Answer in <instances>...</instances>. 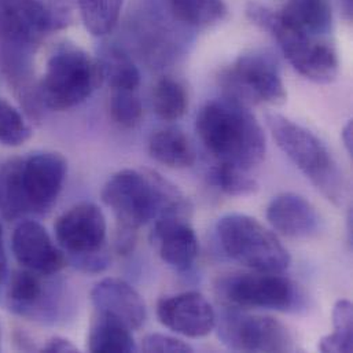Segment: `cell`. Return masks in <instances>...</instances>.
I'll return each mask as SVG.
<instances>
[{
	"label": "cell",
	"mask_w": 353,
	"mask_h": 353,
	"mask_svg": "<svg viewBox=\"0 0 353 353\" xmlns=\"http://www.w3.org/2000/svg\"><path fill=\"white\" fill-rule=\"evenodd\" d=\"M72 21V0H0L4 48L30 51L46 34L68 28Z\"/></svg>",
	"instance_id": "obj_7"
},
{
	"label": "cell",
	"mask_w": 353,
	"mask_h": 353,
	"mask_svg": "<svg viewBox=\"0 0 353 353\" xmlns=\"http://www.w3.org/2000/svg\"><path fill=\"white\" fill-rule=\"evenodd\" d=\"M58 245L70 257L102 252L106 242V217L92 202H81L61 214L54 224Z\"/></svg>",
	"instance_id": "obj_12"
},
{
	"label": "cell",
	"mask_w": 353,
	"mask_h": 353,
	"mask_svg": "<svg viewBox=\"0 0 353 353\" xmlns=\"http://www.w3.org/2000/svg\"><path fill=\"white\" fill-rule=\"evenodd\" d=\"M195 130L205 149L221 164L250 170L265 157L264 131L248 105L223 97L198 113Z\"/></svg>",
	"instance_id": "obj_1"
},
{
	"label": "cell",
	"mask_w": 353,
	"mask_h": 353,
	"mask_svg": "<svg viewBox=\"0 0 353 353\" xmlns=\"http://www.w3.org/2000/svg\"><path fill=\"white\" fill-rule=\"evenodd\" d=\"M149 153L152 159L170 168H190L195 163V152L188 138L175 127L156 131L149 141Z\"/></svg>",
	"instance_id": "obj_20"
},
{
	"label": "cell",
	"mask_w": 353,
	"mask_h": 353,
	"mask_svg": "<svg viewBox=\"0 0 353 353\" xmlns=\"http://www.w3.org/2000/svg\"><path fill=\"white\" fill-rule=\"evenodd\" d=\"M279 149L333 203L341 205L347 184L329 148L310 130L278 113L265 116Z\"/></svg>",
	"instance_id": "obj_3"
},
{
	"label": "cell",
	"mask_w": 353,
	"mask_h": 353,
	"mask_svg": "<svg viewBox=\"0 0 353 353\" xmlns=\"http://www.w3.org/2000/svg\"><path fill=\"white\" fill-rule=\"evenodd\" d=\"M216 234L223 252L246 268L281 274L290 265L286 248L250 216L239 213L223 216L217 221Z\"/></svg>",
	"instance_id": "obj_6"
},
{
	"label": "cell",
	"mask_w": 353,
	"mask_h": 353,
	"mask_svg": "<svg viewBox=\"0 0 353 353\" xmlns=\"http://www.w3.org/2000/svg\"><path fill=\"white\" fill-rule=\"evenodd\" d=\"M142 350L148 353H191L194 350L187 343L165 334H149L143 339Z\"/></svg>",
	"instance_id": "obj_30"
},
{
	"label": "cell",
	"mask_w": 353,
	"mask_h": 353,
	"mask_svg": "<svg viewBox=\"0 0 353 353\" xmlns=\"http://www.w3.org/2000/svg\"><path fill=\"white\" fill-rule=\"evenodd\" d=\"M334 332L353 337V307L350 300H339L333 310Z\"/></svg>",
	"instance_id": "obj_31"
},
{
	"label": "cell",
	"mask_w": 353,
	"mask_h": 353,
	"mask_svg": "<svg viewBox=\"0 0 353 353\" xmlns=\"http://www.w3.org/2000/svg\"><path fill=\"white\" fill-rule=\"evenodd\" d=\"M68 163L54 152H39L21 159L19 176L29 213L48 210L62 191Z\"/></svg>",
	"instance_id": "obj_11"
},
{
	"label": "cell",
	"mask_w": 353,
	"mask_h": 353,
	"mask_svg": "<svg viewBox=\"0 0 353 353\" xmlns=\"http://www.w3.org/2000/svg\"><path fill=\"white\" fill-rule=\"evenodd\" d=\"M124 0H77L85 29L97 37L109 34L117 25Z\"/></svg>",
	"instance_id": "obj_25"
},
{
	"label": "cell",
	"mask_w": 353,
	"mask_h": 353,
	"mask_svg": "<svg viewBox=\"0 0 353 353\" xmlns=\"http://www.w3.org/2000/svg\"><path fill=\"white\" fill-rule=\"evenodd\" d=\"M276 14L286 28L311 37L326 39L333 29L330 0H288Z\"/></svg>",
	"instance_id": "obj_18"
},
{
	"label": "cell",
	"mask_w": 353,
	"mask_h": 353,
	"mask_svg": "<svg viewBox=\"0 0 353 353\" xmlns=\"http://www.w3.org/2000/svg\"><path fill=\"white\" fill-rule=\"evenodd\" d=\"M220 83L227 97L245 105L281 106L288 92L275 58L264 51L238 57L223 73Z\"/></svg>",
	"instance_id": "obj_8"
},
{
	"label": "cell",
	"mask_w": 353,
	"mask_h": 353,
	"mask_svg": "<svg viewBox=\"0 0 353 353\" xmlns=\"http://www.w3.org/2000/svg\"><path fill=\"white\" fill-rule=\"evenodd\" d=\"M152 239L163 261L177 271L188 270L198 256V238L187 217L163 216L157 219Z\"/></svg>",
	"instance_id": "obj_16"
},
{
	"label": "cell",
	"mask_w": 353,
	"mask_h": 353,
	"mask_svg": "<svg viewBox=\"0 0 353 353\" xmlns=\"http://www.w3.org/2000/svg\"><path fill=\"white\" fill-rule=\"evenodd\" d=\"M343 1V7H344V12L351 17L352 15V0H341Z\"/></svg>",
	"instance_id": "obj_35"
},
{
	"label": "cell",
	"mask_w": 353,
	"mask_h": 353,
	"mask_svg": "<svg viewBox=\"0 0 353 353\" xmlns=\"http://www.w3.org/2000/svg\"><path fill=\"white\" fill-rule=\"evenodd\" d=\"M43 294L44 285L40 274L25 268L15 271L11 275L6 292V299L8 307L12 311L21 315H28L40 305Z\"/></svg>",
	"instance_id": "obj_23"
},
{
	"label": "cell",
	"mask_w": 353,
	"mask_h": 353,
	"mask_svg": "<svg viewBox=\"0 0 353 353\" xmlns=\"http://www.w3.org/2000/svg\"><path fill=\"white\" fill-rule=\"evenodd\" d=\"M102 83L97 59L79 47L62 46L50 57L37 90L46 108L63 112L87 101Z\"/></svg>",
	"instance_id": "obj_4"
},
{
	"label": "cell",
	"mask_w": 353,
	"mask_h": 353,
	"mask_svg": "<svg viewBox=\"0 0 353 353\" xmlns=\"http://www.w3.org/2000/svg\"><path fill=\"white\" fill-rule=\"evenodd\" d=\"M91 300L97 312L110 315L131 330H139L148 318V311L141 294L125 281L106 278L91 290Z\"/></svg>",
	"instance_id": "obj_15"
},
{
	"label": "cell",
	"mask_w": 353,
	"mask_h": 353,
	"mask_svg": "<svg viewBox=\"0 0 353 353\" xmlns=\"http://www.w3.org/2000/svg\"><path fill=\"white\" fill-rule=\"evenodd\" d=\"M131 332L121 321L97 312L88 333L87 348L95 353L137 352L138 348Z\"/></svg>",
	"instance_id": "obj_19"
},
{
	"label": "cell",
	"mask_w": 353,
	"mask_h": 353,
	"mask_svg": "<svg viewBox=\"0 0 353 353\" xmlns=\"http://www.w3.org/2000/svg\"><path fill=\"white\" fill-rule=\"evenodd\" d=\"M219 296L232 307L296 312L303 307L297 285L276 272L232 274L219 279Z\"/></svg>",
	"instance_id": "obj_9"
},
{
	"label": "cell",
	"mask_w": 353,
	"mask_h": 353,
	"mask_svg": "<svg viewBox=\"0 0 353 353\" xmlns=\"http://www.w3.org/2000/svg\"><path fill=\"white\" fill-rule=\"evenodd\" d=\"M248 17L278 41L289 63L305 79L329 84L339 76L340 61L334 46L327 39L311 37L286 28L278 14L261 4H250Z\"/></svg>",
	"instance_id": "obj_5"
},
{
	"label": "cell",
	"mask_w": 353,
	"mask_h": 353,
	"mask_svg": "<svg viewBox=\"0 0 353 353\" xmlns=\"http://www.w3.org/2000/svg\"><path fill=\"white\" fill-rule=\"evenodd\" d=\"M217 329L223 345L235 352L293 351L290 332L270 316L250 315L238 308H230L221 312Z\"/></svg>",
	"instance_id": "obj_10"
},
{
	"label": "cell",
	"mask_w": 353,
	"mask_h": 353,
	"mask_svg": "<svg viewBox=\"0 0 353 353\" xmlns=\"http://www.w3.org/2000/svg\"><path fill=\"white\" fill-rule=\"evenodd\" d=\"M6 275H7V256H6V248L3 241V230L0 225V286L6 281Z\"/></svg>",
	"instance_id": "obj_33"
},
{
	"label": "cell",
	"mask_w": 353,
	"mask_h": 353,
	"mask_svg": "<svg viewBox=\"0 0 353 353\" xmlns=\"http://www.w3.org/2000/svg\"><path fill=\"white\" fill-rule=\"evenodd\" d=\"M30 137L32 130L23 116L10 102L0 98V145L18 148Z\"/></svg>",
	"instance_id": "obj_29"
},
{
	"label": "cell",
	"mask_w": 353,
	"mask_h": 353,
	"mask_svg": "<svg viewBox=\"0 0 353 353\" xmlns=\"http://www.w3.org/2000/svg\"><path fill=\"white\" fill-rule=\"evenodd\" d=\"M12 253L17 261L26 270L40 275H52L66 267L68 259L47 230L34 220H26L17 225L12 234Z\"/></svg>",
	"instance_id": "obj_14"
},
{
	"label": "cell",
	"mask_w": 353,
	"mask_h": 353,
	"mask_svg": "<svg viewBox=\"0 0 353 353\" xmlns=\"http://www.w3.org/2000/svg\"><path fill=\"white\" fill-rule=\"evenodd\" d=\"M270 224L281 234L292 238H308L319 230V214L304 196L283 192L267 208Z\"/></svg>",
	"instance_id": "obj_17"
},
{
	"label": "cell",
	"mask_w": 353,
	"mask_h": 353,
	"mask_svg": "<svg viewBox=\"0 0 353 353\" xmlns=\"http://www.w3.org/2000/svg\"><path fill=\"white\" fill-rule=\"evenodd\" d=\"M109 110L112 120L125 130L138 127L143 117L142 102L137 91L131 90H113Z\"/></svg>",
	"instance_id": "obj_28"
},
{
	"label": "cell",
	"mask_w": 353,
	"mask_h": 353,
	"mask_svg": "<svg viewBox=\"0 0 353 353\" xmlns=\"http://www.w3.org/2000/svg\"><path fill=\"white\" fill-rule=\"evenodd\" d=\"M153 108L164 121L181 119L188 108V95L183 84L172 77L161 79L153 90Z\"/></svg>",
	"instance_id": "obj_26"
},
{
	"label": "cell",
	"mask_w": 353,
	"mask_h": 353,
	"mask_svg": "<svg viewBox=\"0 0 353 353\" xmlns=\"http://www.w3.org/2000/svg\"><path fill=\"white\" fill-rule=\"evenodd\" d=\"M41 352L46 353H65L79 352V350L66 339L62 337H54L51 339L43 348Z\"/></svg>",
	"instance_id": "obj_32"
},
{
	"label": "cell",
	"mask_w": 353,
	"mask_h": 353,
	"mask_svg": "<svg viewBox=\"0 0 353 353\" xmlns=\"http://www.w3.org/2000/svg\"><path fill=\"white\" fill-rule=\"evenodd\" d=\"M21 159L0 165V216L6 220L18 219L29 213L19 176Z\"/></svg>",
	"instance_id": "obj_24"
},
{
	"label": "cell",
	"mask_w": 353,
	"mask_h": 353,
	"mask_svg": "<svg viewBox=\"0 0 353 353\" xmlns=\"http://www.w3.org/2000/svg\"><path fill=\"white\" fill-rule=\"evenodd\" d=\"M157 316L165 327L190 339L208 336L217 323L214 310L196 292L161 299L157 304Z\"/></svg>",
	"instance_id": "obj_13"
},
{
	"label": "cell",
	"mask_w": 353,
	"mask_h": 353,
	"mask_svg": "<svg viewBox=\"0 0 353 353\" xmlns=\"http://www.w3.org/2000/svg\"><path fill=\"white\" fill-rule=\"evenodd\" d=\"M212 183L224 194L231 196H249L259 191L256 179L246 175L245 170L219 163L210 171Z\"/></svg>",
	"instance_id": "obj_27"
},
{
	"label": "cell",
	"mask_w": 353,
	"mask_h": 353,
	"mask_svg": "<svg viewBox=\"0 0 353 353\" xmlns=\"http://www.w3.org/2000/svg\"><path fill=\"white\" fill-rule=\"evenodd\" d=\"M98 63L103 81H108L113 90L137 91L141 84V73L132 58L116 44L101 48Z\"/></svg>",
	"instance_id": "obj_21"
},
{
	"label": "cell",
	"mask_w": 353,
	"mask_h": 353,
	"mask_svg": "<svg viewBox=\"0 0 353 353\" xmlns=\"http://www.w3.org/2000/svg\"><path fill=\"white\" fill-rule=\"evenodd\" d=\"M102 199L123 228L132 231L163 216L188 217L191 212L176 185L153 171H119L103 185Z\"/></svg>",
	"instance_id": "obj_2"
},
{
	"label": "cell",
	"mask_w": 353,
	"mask_h": 353,
	"mask_svg": "<svg viewBox=\"0 0 353 353\" xmlns=\"http://www.w3.org/2000/svg\"><path fill=\"white\" fill-rule=\"evenodd\" d=\"M167 6L177 22L191 28H210L227 15L224 0H167Z\"/></svg>",
	"instance_id": "obj_22"
},
{
	"label": "cell",
	"mask_w": 353,
	"mask_h": 353,
	"mask_svg": "<svg viewBox=\"0 0 353 353\" xmlns=\"http://www.w3.org/2000/svg\"><path fill=\"white\" fill-rule=\"evenodd\" d=\"M343 142L344 146L347 149V152L350 153V156H352L353 152V123L352 120H350L347 123V125L343 128Z\"/></svg>",
	"instance_id": "obj_34"
}]
</instances>
